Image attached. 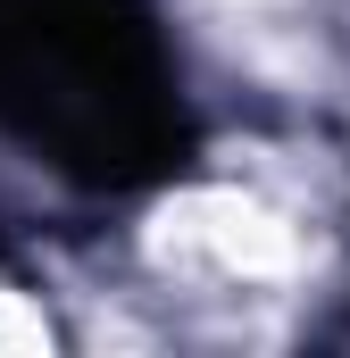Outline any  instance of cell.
I'll return each mask as SVG.
<instances>
[{"label":"cell","mask_w":350,"mask_h":358,"mask_svg":"<svg viewBox=\"0 0 350 358\" xmlns=\"http://www.w3.org/2000/svg\"><path fill=\"white\" fill-rule=\"evenodd\" d=\"M159 259L167 267H192V275H217V283H275V275L300 267V242L292 225L242 200V192H200L167 208V234H159Z\"/></svg>","instance_id":"cell-1"}]
</instances>
